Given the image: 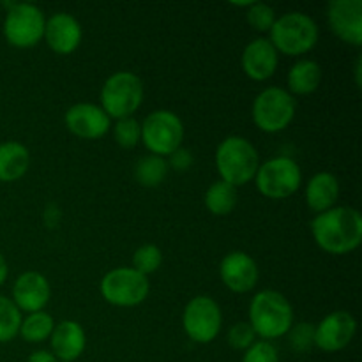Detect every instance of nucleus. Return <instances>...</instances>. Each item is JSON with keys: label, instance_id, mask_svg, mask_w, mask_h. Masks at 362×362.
I'll list each match as a JSON object with an SVG mask.
<instances>
[{"label": "nucleus", "instance_id": "15", "mask_svg": "<svg viewBox=\"0 0 362 362\" xmlns=\"http://www.w3.org/2000/svg\"><path fill=\"white\" fill-rule=\"evenodd\" d=\"M67 129L83 140H98L110 129V117L105 110L92 103H78L66 112Z\"/></svg>", "mask_w": 362, "mask_h": 362}, {"label": "nucleus", "instance_id": "10", "mask_svg": "<svg viewBox=\"0 0 362 362\" xmlns=\"http://www.w3.org/2000/svg\"><path fill=\"white\" fill-rule=\"evenodd\" d=\"M99 290L103 299L112 306L133 308L147 299L151 283L147 276L140 274L133 267H119L105 274Z\"/></svg>", "mask_w": 362, "mask_h": 362}, {"label": "nucleus", "instance_id": "11", "mask_svg": "<svg viewBox=\"0 0 362 362\" xmlns=\"http://www.w3.org/2000/svg\"><path fill=\"white\" fill-rule=\"evenodd\" d=\"M182 325L187 338L194 343H211L221 332V308L212 297L198 296L186 304L182 313Z\"/></svg>", "mask_w": 362, "mask_h": 362}, {"label": "nucleus", "instance_id": "37", "mask_svg": "<svg viewBox=\"0 0 362 362\" xmlns=\"http://www.w3.org/2000/svg\"><path fill=\"white\" fill-rule=\"evenodd\" d=\"M356 74H357V85H361V60H357Z\"/></svg>", "mask_w": 362, "mask_h": 362}, {"label": "nucleus", "instance_id": "22", "mask_svg": "<svg viewBox=\"0 0 362 362\" xmlns=\"http://www.w3.org/2000/svg\"><path fill=\"white\" fill-rule=\"evenodd\" d=\"M322 81V67L315 60L303 59L297 60L286 74V83H288L290 94L308 95L313 94Z\"/></svg>", "mask_w": 362, "mask_h": 362}, {"label": "nucleus", "instance_id": "23", "mask_svg": "<svg viewBox=\"0 0 362 362\" xmlns=\"http://www.w3.org/2000/svg\"><path fill=\"white\" fill-rule=\"evenodd\" d=\"M168 161L161 156L148 154L134 166V179L144 187H158L168 175Z\"/></svg>", "mask_w": 362, "mask_h": 362}, {"label": "nucleus", "instance_id": "2", "mask_svg": "<svg viewBox=\"0 0 362 362\" xmlns=\"http://www.w3.org/2000/svg\"><path fill=\"white\" fill-rule=\"evenodd\" d=\"M250 325L264 341L286 336L293 325L292 304L276 290H262L251 299Z\"/></svg>", "mask_w": 362, "mask_h": 362}, {"label": "nucleus", "instance_id": "26", "mask_svg": "<svg viewBox=\"0 0 362 362\" xmlns=\"http://www.w3.org/2000/svg\"><path fill=\"white\" fill-rule=\"evenodd\" d=\"M21 311L9 297L0 296V343H7L14 339L20 332Z\"/></svg>", "mask_w": 362, "mask_h": 362}, {"label": "nucleus", "instance_id": "20", "mask_svg": "<svg viewBox=\"0 0 362 362\" xmlns=\"http://www.w3.org/2000/svg\"><path fill=\"white\" fill-rule=\"evenodd\" d=\"M339 198V182L332 173L320 172L310 179L306 186V204L317 214L329 211Z\"/></svg>", "mask_w": 362, "mask_h": 362}, {"label": "nucleus", "instance_id": "4", "mask_svg": "<svg viewBox=\"0 0 362 362\" xmlns=\"http://www.w3.org/2000/svg\"><path fill=\"white\" fill-rule=\"evenodd\" d=\"M269 41L278 53L299 57L313 49L318 42V27L311 16L300 11H292L276 18Z\"/></svg>", "mask_w": 362, "mask_h": 362}, {"label": "nucleus", "instance_id": "24", "mask_svg": "<svg viewBox=\"0 0 362 362\" xmlns=\"http://www.w3.org/2000/svg\"><path fill=\"white\" fill-rule=\"evenodd\" d=\"M237 205V187L225 180H216L205 193V207L214 216H228Z\"/></svg>", "mask_w": 362, "mask_h": 362}, {"label": "nucleus", "instance_id": "14", "mask_svg": "<svg viewBox=\"0 0 362 362\" xmlns=\"http://www.w3.org/2000/svg\"><path fill=\"white\" fill-rule=\"evenodd\" d=\"M219 276L228 290L235 293H246L258 283V265L244 251H232L219 264Z\"/></svg>", "mask_w": 362, "mask_h": 362}, {"label": "nucleus", "instance_id": "5", "mask_svg": "<svg viewBox=\"0 0 362 362\" xmlns=\"http://www.w3.org/2000/svg\"><path fill=\"white\" fill-rule=\"evenodd\" d=\"M144 101V83L131 71H119L108 76L101 88V108L110 119L133 117Z\"/></svg>", "mask_w": 362, "mask_h": 362}, {"label": "nucleus", "instance_id": "32", "mask_svg": "<svg viewBox=\"0 0 362 362\" xmlns=\"http://www.w3.org/2000/svg\"><path fill=\"white\" fill-rule=\"evenodd\" d=\"M243 362H279L278 349L271 341H255L244 350Z\"/></svg>", "mask_w": 362, "mask_h": 362}, {"label": "nucleus", "instance_id": "31", "mask_svg": "<svg viewBox=\"0 0 362 362\" xmlns=\"http://www.w3.org/2000/svg\"><path fill=\"white\" fill-rule=\"evenodd\" d=\"M257 339L250 322H239L228 331V345L235 350H247Z\"/></svg>", "mask_w": 362, "mask_h": 362}, {"label": "nucleus", "instance_id": "18", "mask_svg": "<svg viewBox=\"0 0 362 362\" xmlns=\"http://www.w3.org/2000/svg\"><path fill=\"white\" fill-rule=\"evenodd\" d=\"M240 64L247 78L255 81H264L269 80L278 69L279 53L276 52L269 39L258 37L244 48Z\"/></svg>", "mask_w": 362, "mask_h": 362}, {"label": "nucleus", "instance_id": "1", "mask_svg": "<svg viewBox=\"0 0 362 362\" xmlns=\"http://www.w3.org/2000/svg\"><path fill=\"white\" fill-rule=\"evenodd\" d=\"M311 233L325 253H352L362 243V218L352 207H332L315 216Z\"/></svg>", "mask_w": 362, "mask_h": 362}, {"label": "nucleus", "instance_id": "3", "mask_svg": "<svg viewBox=\"0 0 362 362\" xmlns=\"http://www.w3.org/2000/svg\"><path fill=\"white\" fill-rule=\"evenodd\" d=\"M260 166V158L255 145L244 136H228L218 145L216 168L221 180L239 187L255 179Z\"/></svg>", "mask_w": 362, "mask_h": 362}, {"label": "nucleus", "instance_id": "29", "mask_svg": "<svg viewBox=\"0 0 362 362\" xmlns=\"http://www.w3.org/2000/svg\"><path fill=\"white\" fill-rule=\"evenodd\" d=\"M276 11L271 6L262 2H253L247 7L246 20L251 25V28L257 32H271L272 25L276 21Z\"/></svg>", "mask_w": 362, "mask_h": 362}, {"label": "nucleus", "instance_id": "35", "mask_svg": "<svg viewBox=\"0 0 362 362\" xmlns=\"http://www.w3.org/2000/svg\"><path fill=\"white\" fill-rule=\"evenodd\" d=\"M27 362H59V359L49 350H35L28 356Z\"/></svg>", "mask_w": 362, "mask_h": 362}, {"label": "nucleus", "instance_id": "6", "mask_svg": "<svg viewBox=\"0 0 362 362\" xmlns=\"http://www.w3.org/2000/svg\"><path fill=\"white\" fill-rule=\"evenodd\" d=\"M296 99L281 87H269L255 98L251 115L255 126L264 133H279L292 124L296 117Z\"/></svg>", "mask_w": 362, "mask_h": 362}, {"label": "nucleus", "instance_id": "17", "mask_svg": "<svg viewBox=\"0 0 362 362\" xmlns=\"http://www.w3.org/2000/svg\"><path fill=\"white\" fill-rule=\"evenodd\" d=\"M81 25L73 14L57 13L49 20H46L45 35L46 45L59 55H69L76 52L81 42Z\"/></svg>", "mask_w": 362, "mask_h": 362}, {"label": "nucleus", "instance_id": "34", "mask_svg": "<svg viewBox=\"0 0 362 362\" xmlns=\"http://www.w3.org/2000/svg\"><path fill=\"white\" fill-rule=\"evenodd\" d=\"M45 221H46V226H48V228H57V225H59V221H60V211L55 204H52L46 207Z\"/></svg>", "mask_w": 362, "mask_h": 362}, {"label": "nucleus", "instance_id": "25", "mask_svg": "<svg viewBox=\"0 0 362 362\" xmlns=\"http://www.w3.org/2000/svg\"><path fill=\"white\" fill-rule=\"evenodd\" d=\"M53 329H55V320H53L52 315L46 313V311H37V313H30L21 320L18 334L28 343H41L49 339Z\"/></svg>", "mask_w": 362, "mask_h": 362}, {"label": "nucleus", "instance_id": "19", "mask_svg": "<svg viewBox=\"0 0 362 362\" xmlns=\"http://www.w3.org/2000/svg\"><path fill=\"white\" fill-rule=\"evenodd\" d=\"M49 343H52V354L59 362H73L85 352L87 338H85L83 327L78 322L64 320L55 324V329L49 336Z\"/></svg>", "mask_w": 362, "mask_h": 362}, {"label": "nucleus", "instance_id": "27", "mask_svg": "<svg viewBox=\"0 0 362 362\" xmlns=\"http://www.w3.org/2000/svg\"><path fill=\"white\" fill-rule=\"evenodd\" d=\"M163 264V251L156 244H144L133 255V269L140 274H154Z\"/></svg>", "mask_w": 362, "mask_h": 362}, {"label": "nucleus", "instance_id": "8", "mask_svg": "<svg viewBox=\"0 0 362 362\" xmlns=\"http://www.w3.org/2000/svg\"><path fill=\"white\" fill-rule=\"evenodd\" d=\"M255 184L265 198L283 200L299 189L303 184V172L292 158H272L258 166Z\"/></svg>", "mask_w": 362, "mask_h": 362}, {"label": "nucleus", "instance_id": "30", "mask_svg": "<svg viewBox=\"0 0 362 362\" xmlns=\"http://www.w3.org/2000/svg\"><path fill=\"white\" fill-rule=\"evenodd\" d=\"M288 343L297 354L310 352L315 346V325L313 324H297L292 325L288 331Z\"/></svg>", "mask_w": 362, "mask_h": 362}, {"label": "nucleus", "instance_id": "7", "mask_svg": "<svg viewBox=\"0 0 362 362\" xmlns=\"http://www.w3.org/2000/svg\"><path fill=\"white\" fill-rule=\"evenodd\" d=\"M45 13L34 4H9L4 18V37L14 48H32L45 35Z\"/></svg>", "mask_w": 362, "mask_h": 362}, {"label": "nucleus", "instance_id": "9", "mask_svg": "<svg viewBox=\"0 0 362 362\" xmlns=\"http://www.w3.org/2000/svg\"><path fill=\"white\" fill-rule=\"evenodd\" d=\"M184 140V124L170 110H156L141 124V141L154 156L173 154Z\"/></svg>", "mask_w": 362, "mask_h": 362}, {"label": "nucleus", "instance_id": "21", "mask_svg": "<svg viewBox=\"0 0 362 362\" xmlns=\"http://www.w3.org/2000/svg\"><path fill=\"white\" fill-rule=\"evenodd\" d=\"M30 154L23 144L4 141L0 144V182H14L27 173Z\"/></svg>", "mask_w": 362, "mask_h": 362}, {"label": "nucleus", "instance_id": "12", "mask_svg": "<svg viewBox=\"0 0 362 362\" xmlns=\"http://www.w3.org/2000/svg\"><path fill=\"white\" fill-rule=\"evenodd\" d=\"M357 322L349 311H334L315 327V346L324 352H339L350 345Z\"/></svg>", "mask_w": 362, "mask_h": 362}, {"label": "nucleus", "instance_id": "13", "mask_svg": "<svg viewBox=\"0 0 362 362\" xmlns=\"http://www.w3.org/2000/svg\"><path fill=\"white\" fill-rule=\"evenodd\" d=\"M331 30L349 45H362V0H332L327 7Z\"/></svg>", "mask_w": 362, "mask_h": 362}, {"label": "nucleus", "instance_id": "28", "mask_svg": "<svg viewBox=\"0 0 362 362\" xmlns=\"http://www.w3.org/2000/svg\"><path fill=\"white\" fill-rule=\"evenodd\" d=\"M113 136L122 148L136 147L138 141L141 140V124L133 117L117 120L115 127H113Z\"/></svg>", "mask_w": 362, "mask_h": 362}, {"label": "nucleus", "instance_id": "16", "mask_svg": "<svg viewBox=\"0 0 362 362\" xmlns=\"http://www.w3.org/2000/svg\"><path fill=\"white\" fill-rule=\"evenodd\" d=\"M52 297V288H49L48 279L42 274L34 271L23 272L18 276V279L13 285V303L20 311L37 313L45 310L46 304L49 303Z\"/></svg>", "mask_w": 362, "mask_h": 362}, {"label": "nucleus", "instance_id": "36", "mask_svg": "<svg viewBox=\"0 0 362 362\" xmlns=\"http://www.w3.org/2000/svg\"><path fill=\"white\" fill-rule=\"evenodd\" d=\"M7 274H9V267H7V262L6 258H4V255L0 253V286L6 283Z\"/></svg>", "mask_w": 362, "mask_h": 362}, {"label": "nucleus", "instance_id": "33", "mask_svg": "<svg viewBox=\"0 0 362 362\" xmlns=\"http://www.w3.org/2000/svg\"><path fill=\"white\" fill-rule=\"evenodd\" d=\"M193 161L194 159H193V154H191V151L180 147L177 148L173 154H170L168 166H172V168L177 170V172H186V170L193 165Z\"/></svg>", "mask_w": 362, "mask_h": 362}]
</instances>
